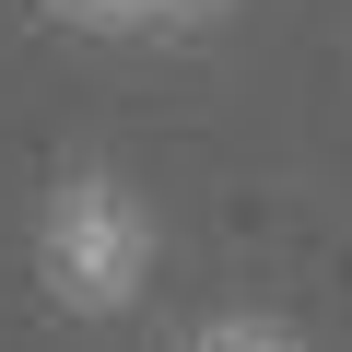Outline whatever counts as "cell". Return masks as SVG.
Returning <instances> with one entry per match:
<instances>
[{"label":"cell","instance_id":"6da1fadb","mask_svg":"<svg viewBox=\"0 0 352 352\" xmlns=\"http://www.w3.org/2000/svg\"><path fill=\"white\" fill-rule=\"evenodd\" d=\"M36 282L59 317H129L153 282V212L118 188L106 164H71L36 212Z\"/></svg>","mask_w":352,"mask_h":352},{"label":"cell","instance_id":"7a4b0ae2","mask_svg":"<svg viewBox=\"0 0 352 352\" xmlns=\"http://www.w3.org/2000/svg\"><path fill=\"white\" fill-rule=\"evenodd\" d=\"M176 352H305V340H294L282 317H247V305H235V317H200Z\"/></svg>","mask_w":352,"mask_h":352},{"label":"cell","instance_id":"3957f363","mask_svg":"<svg viewBox=\"0 0 352 352\" xmlns=\"http://www.w3.org/2000/svg\"><path fill=\"white\" fill-rule=\"evenodd\" d=\"M71 24H141V12H164V0H59Z\"/></svg>","mask_w":352,"mask_h":352}]
</instances>
